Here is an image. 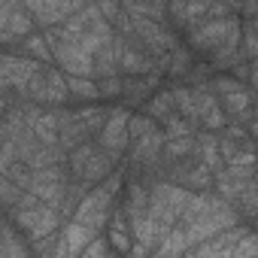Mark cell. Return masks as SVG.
I'll return each instance as SVG.
<instances>
[]
</instances>
